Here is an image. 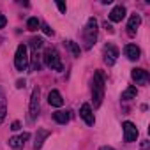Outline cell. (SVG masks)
<instances>
[{
    "mask_svg": "<svg viewBox=\"0 0 150 150\" xmlns=\"http://www.w3.org/2000/svg\"><path fill=\"white\" fill-rule=\"evenodd\" d=\"M20 127H21V125H20V122H13V127H11V129H13V131H18Z\"/></svg>",
    "mask_w": 150,
    "mask_h": 150,
    "instance_id": "obj_26",
    "label": "cell"
},
{
    "mask_svg": "<svg viewBox=\"0 0 150 150\" xmlns=\"http://www.w3.org/2000/svg\"><path fill=\"white\" fill-rule=\"evenodd\" d=\"M6 25H7V18L4 14H0V28H4Z\"/></svg>",
    "mask_w": 150,
    "mask_h": 150,
    "instance_id": "obj_23",
    "label": "cell"
},
{
    "mask_svg": "<svg viewBox=\"0 0 150 150\" xmlns=\"http://www.w3.org/2000/svg\"><path fill=\"white\" fill-rule=\"evenodd\" d=\"M97 21H96V18H90L88 21H87V25H85V28H83V39H85V48L87 50H90L94 44H96V41H97Z\"/></svg>",
    "mask_w": 150,
    "mask_h": 150,
    "instance_id": "obj_2",
    "label": "cell"
},
{
    "mask_svg": "<svg viewBox=\"0 0 150 150\" xmlns=\"http://www.w3.org/2000/svg\"><path fill=\"white\" fill-rule=\"evenodd\" d=\"M131 76H132V80H134L138 85H146V83H148V80H150L148 72H146L145 69H132Z\"/></svg>",
    "mask_w": 150,
    "mask_h": 150,
    "instance_id": "obj_9",
    "label": "cell"
},
{
    "mask_svg": "<svg viewBox=\"0 0 150 150\" xmlns=\"http://www.w3.org/2000/svg\"><path fill=\"white\" fill-rule=\"evenodd\" d=\"M39 27H41V21H39L37 18H28V21H27V28H28L30 32L39 30Z\"/></svg>",
    "mask_w": 150,
    "mask_h": 150,
    "instance_id": "obj_19",
    "label": "cell"
},
{
    "mask_svg": "<svg viewBox=\"0 0 150 150\" xmlns=\"http://www.w3.org/2000/svg\"><path fill=\"white\" fill-rule=\"evenodd\" d=\"M39 96H41V92H39V88L35 87V88L32 90L30 106H28V118H30V122H34V120L37 118V115H39Z\"/></svg>",
    "mask_w": 150,
    "mask_h": 150,
    "instance_id": "obj_5",
    "label": "cell"
},
{
    "mask_svg": "<svg viewBox=\"0 0 150 150\" xmlns=\"http://www.w3.org/2000/svg\"><path fill=\"white\" fill-rule=\"evenodd\" d=\"M41 46H42V39H41V37H34V39H30V48H32L34 51H37Z\"/></svg>",
    "mask_w": 150,
    "mask_h": 150,
    "instance_id": "obj_21",
    "label": "cell"
},
{
    "mask_svg": "<svg viewBox=\"0 0 150 150\" xmlns=\"http://www.w3.org/2000/svg\"><path fill=\"white\" fill-rule=\"evenodd\" d=\"M67 48L71 50V53H72L74 57H80V53H81V51H80V46L74 42V41H67Z\"/></svg>",
    "mask_w": 150,
    "mask_h": 150,
    "instance_id": "obj_20",
    "label": "cell"
},
{
    "mask_svg": "<svg viewBox=\"0 0 150 150\" xmlns=\"http://www.w3.org/2000/svg\"><path fill=\"white\" fill-rule=\"evenodd\" d=\"M48 103H50L51 106H55V108H60V106L64 104L62 94H60L58 90H51V92L48 94Z\"/></svg>",
    "mask_w": 150,
    "mask_h": 150,
    "instance_id": "obj_13",
    "label": "cell"
},
{
    "mask_svg": "<svg viewBox=\"0 0 150 150\" xmlns=\"http://www.w3.org/2000/svg\"><path fill=\"white\" fill-rule=\"evenodd\" d=\"M42 58H44V64H46L50 69H55V71H62V69H64V65H62V62H60V55H58V51H57L55 48H48V50L44 51Z\"/></svg>",
    "mask_w": 150,
    "mask_h": 150,
    "instance_id": "obj_3",
    "label": "cell"
},
{
    "mask_svg": "<svg viewBox=\"0 0 150 150\" xmlns=\"http://www.w3.org/2000/svg\"><path fill=\"white\" fill-rule=\"evenodd\" d=\"M99 150H113V148H111V146H101Z\"/></svg>",
    "mask_w": 150,
    "mask_h": 150,
    "instance_id": "obj_28",
    "label": "cell"
},
{
    "mask_svg": "<svg viewBox=\"0 0 150 150\" xmlns=\"http://www.w3.org/2000/svg\"><path fill=\"white\" fill-rule=\"evenodd\" d=\"M42 32L48 34V35H53V30L50 28V25H42Z\"/></svg>",
    "mask_w": 150,
    "mask_h": 150,
    "instance_id": "obj_24",
    "label": "cell"
},
{
    "mask_svg": "<svg viewBox=\"0 0 150 150\" xmlns=\"http://www.w3.org/2000/svg\"><path fill=\"white\" fill-rule=\"evenodd\" d=\"M30 138V134L28 132H23V134H20V136H13L11 139H9V146L13 148V150H21L23 146H25V141Z\"/></svg>",
    "mask_w": 150,
    "mask_h": 150,
    "instance_id": "obj_8",
    "label": "cell"
},
{
    "mask_svg": "<svg viewBox=\"0 0 150 150\" xmlns=\"http://www.w3.org/2000/svg\"><path fill=\"white\" fill-rule=\"evenodd\" d=\"M139 23H141L139 14H132V16L129 18V23H127V34H129L131 37H132V35H136V30H138Z\"/></svg>",
    "mask_w": 150,
    "mask_h": 150,
    "instance_id": "obj_11",
    "label": "cell"
},
{
    "mask_svg": "<svg viewBox=\"0 0 150 150\" xmlns=\"http://www.w3.org/2000/svg\"><path fill=\"white\" fill-rule=\"evenodd\" d=\"M141 148H143V150H148V141H145V143L141 145Z\"/></svg>",
    "mask_w": 150,
    "mask_h": 150,
    "instance_id": "obj_27",
    "label": "cell"
},
{
    "mask_svg": "<svg viewBox=\"0 0 150 150\" xmlns=\"http://www.w3.org/2000/svg\"><path fill=\"white\" fill-rule=\"evenodd\" d=\"M16 87H18V88H23V87H25V80H18V81H16Z\"/></svg>",
    "mask_w": 150,
    "mask_h": 150,
    "instance_id": "obj_25",
    "label": "cell"
},
{
    "mask_svg": "<svg viewBox=\"0 0 150 150\" xmlns=\"http://www.w3.org/2000/svg\"><path fill=\"white\" fill-rule=\"evenodd\" d=\"M104 74L103 71H96L94 80H92V99H94V108H99L103 99H104Z\"/></svg>",
    "mask_w": 150,
    "mask_h": 150,
    "instance_id": "obj_1",
    "label": "cell"
},
{
    "mask_svg": "<svg viewBox=\"0 0 150 150\" xmlns=\"http://www.w3.org/2000/svg\"><path fill=\"white\" fill-rule=\"evenodd\" d=\"M53 120L57 124H67L69 122V111H55L53 113Z\"/></svg>",
    "mask_w": 150,
    "mask_h": 150,
    "instance_id": "obj_16",
    "label": "cell"
},
{
    "mask_svg": "<svg viewBox=\"0 0 150 150\" xmlns=\"http://www.w3.org/2000/svg\"><path fill=\"white\" fill-rule=\"evenodd\" d=\"M14 65L18 71H27L28 67V51L25 44H20L16 48V55H14Z\"/></svg>",
    "mask_w": 150,
    "mask_h": 150,
    "instance_id": "obj_4",
    "label": "cell"
},
{
    "mask_svg": "<svg viewBox=\"0 0 150 150\" xmlns=\"http://www.w3.org/2000/svg\"><path fill=\"white\" fill-rule=\"evenodd\" d=\"M125 18V7L124 6H117L111 13H110V20L113 21V23H118V21H122Z\"/></svg>",
    "mask_w": 150,
    "mask_h": 150,
    "instance_id": "obj_12",
    "label": "cell"
},
{
    "mask_svg": "<svg viewBox=\"0 0 150 150\" xmlns=\"http://www.w3.org/2000/svg\"><path fill=\"white\" fill-rule=\"evenodd\" d=\"M50 136V131L48 129H37V134H35V141H34V148L39 150L44 143V139Z\"/></svg>",
    "mask_w": 150,
    "mask_h": 150,
    "instance_id": "obj_14",
    "label": "cell"
},
{
    "mask_svg": "<svg viewBox=\"0 0 150 150\" xmlns=\"http://www.w3.org/2000/svg\"><path fill=\"white\" fill-rule=\"evenodd\" d=\"M136 96H138L136 87H127V88L122 92V99H124V101H131V99H134Z\"/></svg>",
    "mask_w": 150,
    "mask_h": 150,
    "instance_id": "obj_17",
    "label": "cell"
},
{
    "mask_svg": "<svg viewBox=\"0 0 150 150\" xmlns=\"http://www.w3.org/2000/svg\"><path fill=\"white\" fill-rule=\"evenodd\" d=\"M6 113H7V104H6V97L4 94L0 92V124H2V120L6 118Z\"/></svg>",
    "mask_w": 150,
    "mask_h": 150,
    "instance_id": "obj_18",
    "label": "cell"
},
{
    "mask_svg": "<svg viewBox=\"0 0 150 150\" xmlns=\"http://www.w3.org/2000/svg\"><path fill=\"white\" fill-rule=\"evenodd\" d=\"M124 53H125V57H127L129 60H138V58H139V48H138L136 44H127V46L124 48Z\"/></svg>",
    "mask_w": 150,
    "mask_h": 150,
    "instance_id": "obj_15",
    "label": "cell"
},
{
    "mask_svg": "<svg viewBox=\"0 0 150 150\" xmlns=\"http://www.w3.org/2000/svg\"><path fill=\"white\" fill-rule=\"evenodd\" d=\"M118 50L113 46V44H106L104 46V62L108 64V65H113L115 62H117V58H118Z\"/></svg>",
    "mask_w": 150,
    "mask_h": 150,
    "instance_id": "obj_7",
    "label": "cell"
},
{
    "mask_svg": "<svg viewBox=\"0 0 150 150\" xmlns=\"http://www.w3.org/2000/svg\"><path fill=\"white\" fill-rule=\"evenodd\" d=\"M124 139L127 141V143H132V141H136V138H138V129H136V125L132 124V122H124Z\"/></svg>",
    "mask_w": 150,
    "mask_h": 150,
    "instance_id": "obj_6",
    "label": "cell"
},
{
    "mask_svg": "<svg viewBox=\"0 0 150 150\" xmlns=\"http://www.w3.org/2000/svg\"><path fill=\"white\" fill-rule=\"evenodd\" d=\"M57 7L60 9V13H62V14H65V11H67V6H65V4H62V2H57Z\"/></svg>",
    "mask_w": 150,
    "mask_h": 150,
    "instance_id": "obj_22",
    "label": "cell"
},
{
    "mask_svg": "<svg viewBox=\"0 0 150 150\" xmlns=\"http://www.w3.org/2000/svg\"><path fill=\"white\" fill-rule=\"evenodd\" d=\"M80 117L85 120V124H87V125H94V122H96L90 104H83V106L80 108Z\"/></svg>",
    "mask_w": 150,
    "mask_h": 150,
    "instance_id": "obj_10",
    "label": "cell"
}]
</instances>
